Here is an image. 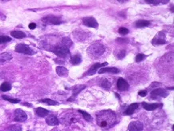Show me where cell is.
I'll use <instances>...</instances> for the list:
<instances>
[{"mask_svg": "<svg viewBox=\"0 0 174 131\" xmlns=\"http://www.w3.org/2000/svg\"><path fill=\"white\" fill-rule=\"evenodd\" d=\"M40 101L43 102V103H46L47 105H49V106H56V105L59 104L57 101L51 100V99H43Z\"/></svg>", "mask_w": 174, "mask_h": 131, "instance_id": "484cf974", "label": "cell"}, {"mask_svg": "<svg viewBox=\"0 0 174 131\" xmlns=\"http://www.w3.org/2000/svg\"><path fill=\"white\" fill-rule=\"evenodd\" d=\"M46 123H47L48 126H58L59 120L57 119V117H55V116H54V115H49V116L46 118Z\"/></svg>", "mask_w": 174, "mask_h": 131, "instance_id": "7c38bea8", "label": "cell"}, {"mask_svg": "<svg viewBox=\"0 0 174 131\" xmlns=\"http://www.w3.org/2000/svg\"><path fill=\"white\" fill-rule=\"evenodd\" d=\"M3 98L4 99V100H7V101H10V102H11V103L15 104V103H19V102H20V99H14V98H9V97H7V96H5V95H3Z\"/></svg>", "mask_w": 174, "mask_h": 131, "instance_id": "83f0119b", "label": "cell"}, {"mask_svg": "<svg viewBox=\"0 0 174 131\" xmlns=\"http://www.w3.org/2000/svg\"><path fill=\"white\" fill-rule=\"evenodd\" d=\"M11 35L16 39H22L26 37V34L21 31H13L11 32Z\"/></svg>", "mask_w": 174, "mask_h": 131, "instance_id": "ffe728a7", "label": "cell"}, {"mask_svg": "<svg viewBox=\"0 0 174 131\" xmlns=\"http://www.w3.org/2000/svg\"><path fill=\"white\" fill-rule=\"evenodd\" d=\"M81 60H82V57H81V56H80V54L75 55V56H72V59H71V62H72V64H74V65H77V64H80V63H81Z\"/></svg>", "mask_w": 174, "mask_h": 131, "instance_id": "44dd1931", "label": "cell"}, {"mask_svg": "<svg viewBox=\"0 0 174 131\" xmlns=\"http://www.w3.org/2000/svg\"><path fill=\"white\" fill-rule=\"evenodd\" d=\"M36 28V24L35 23H30V24H29V28H30V29H32V30H33V29H35Z\"/></svg>", "mask_w": 174, "mask_h": 131, "instance_id": "8d00e7d4", "label": "cell"}, {"mask_svg": "<svg viewBox=\"0 0 174 131\" xmlns=\"http://www.w3.org/2000/svg\"><path fill=\"white\" fill-rule=\"evenodd\" d=\"M149 21L144 20H138L137 22L136 23V27L137 28H144V27H148L149 25Z\"/></svg>", "mask_w": 174, "mask_h": 131, "instance_id": "7402d4cb", "label": "cell"}, {"mask_svg": "<svg viewBox=\"0 0 174 131\" xmlns=\"http://www.w3.org/2000/svg\"><path fill=\"white\" fill-rule=\"evenodd\" d=\"M23 105H25V106H28V107H31V105L30 104H28V103H24Z\"/></svg>", "mask_w": 174, "mask_h": 131, "instance_id": "74e56055", "label": "cell"}, {"mask_svg": "<svg viewBox=\"0 0 174 131\" xmlns=\"http://www.w3.org/2000/svg\"><path fill=\"white\" fill-rule=\"evenodd\" d=\"M64 120L67 121L66 122H65V124H72V123H75L76 122H78V118L75 116L73 114H67L66 115V117H64Z\"/></svg>", "mask_w": 174, "mask_h": 131, "instance_id": "2e32d148", "label": "cell"}, {"mask_svg": "<svg viewBox=\"0 0 174 131\" xmlns=\"http://www.w3.org/2000/svg\"><path fill=\"white\" fill-rule=\"evenodd\" d=\"M125 54H126L125 51H124V50L120 51L119 52H118V54L116 55V56H117V58L123 59L124 57V56H125Z\"/></svg>", "mask_w": 174, "mask_h": 131, "instance_id": "e575fe53", "label": "cell"}, {"mask_svg": "<svg viewBox=\"0 0 174 131\" xmlns=\"http://www.w3.org/2000/svg\"><path fill=\"white\" fill-rule=\"evenodd\" d=\"M15 52L19 53L27 54V55H33L34 53H35V52L28 45H26L24 44H20L16 45Z\"/></svg>", "mask_w": 174, "mask_h": 131, "instance_id": "5b68a950", "label": "cell"}, {"mask_svg": "<svg viewBox=\"0 0 174 131\" xmlns=\"http://www.w3.org/2000/svg\"><path fill=\"white\" fill-rule=\"evenodd\" d=\"M145 58H146V56H144V54H141V53H140V54H137V55H136V58H135V60L136 62H141L143 60H144Z\"/></svg>", "mask_w": 174, "mask_h": 131, "instance_id": "1f68e13d", "label": "cell"}, {"mask_svg": "<svg viewBox=\"0 0 174 131\" xmlns=\"http://www.w3.org/2000/svg\"><path fill=\"white\" fill-rule=\"evenodd\" d=\"M11 85L7 82H4L3 84H1V86H0V90L2 91V92H7L9 90H11Z\"/></svg>", "mask_w": 174, "mask_h": 131, "instance_id": "cb8c5ba5", "label": "cell"}, {"mask_svg": "<svg viewBox=\"0 0 174 131\" xmlns=\"http://www.w3.org/2000/svg\"><path fill=\"white\" fill-rule=\"evenodd\" d=\"M144 129V126L141 122L138 121H135V122H132L130 123L128 131H142Z\"/></svg>", "mask_w": 174, "mask_h": 131, "instance_id": "9c48e42d", "label": "cell"}, {"mask_svg": "<svg viewBox=\"0 0 174 131\" xmlns=\"http://www.w3.org/2000/svg\"><path fill=\"white\" fill-rule=\"evenodd\" d=\"M36 114L38 115L39 117H44L48 115L49 111L47 110V109H44V108H37V109H36Z\"/></svg>", "mask_w": 174, "mask_h": 131, "instance_id": "d6986e66", "label": "cell"}, {"mask_svg": "<svg viewBox=\"0 0 174 131\" xmlns=\"http://www.w3.org/2000/svg\"><path fill=\"white\" fill-rule=\"evenodd\" d=\"M166 41L165 39H163V38H160V37H159L157 36H156L153 39V40H152V44H165Z\"/></svg>", "mask_w": 174, "mask_h": 131, "instance_id": "603a6c76", "label": "cell"}, {"mask_svg": "<svg viewBox=\"0 0 174 131\" xmlns=\"http://www.w3.org/2000/svg\"><path fill=\"white\" fill-rule=\"evenodd\" d=\"M61 44H62L63 45H64V46L67 47V48H69V47L72 46V40H71L69 38L65 37V38H64V39H63V40H62V43H61Z\"/></svg>", "mask_w": 174, "mask_h": 131, "instance_id": "d4e9b609", "label": "cell"}, {"mask_svg": "<svg viewBox=\"0 0 174 131\" xmlns=\"http://www.w3.org/2000/svg\"><path fill=\"white\" fill-rule=\"evenodd\" d=\"M104 52V46L99 42L95 43L93 44H91L87 50V52L88 54V56L91 59H98L99 56H102Z\"/></svg>", "mask_w": 174, "mask_h": 131, "instance_id": "7a4b0ae2", "label": "cell"}, {"mask_svg": "<svg viewBox=\"0 0 174 131\" xmlns=\"http://www.w3.org/2000/svg\"><path fill=\"white\" fill-rule=\"evenodd\" d=\"M12 59L11 54L8 52H3L0 54V64H5L7 62H8Z\"/></svg>", "mask_w": 174, "mask_h": 131, "instance_id": "5bb4252c", "label": "cell"}, {"mask_svg": "<svg viewBox=\"0 0 174 131\" xmlns=\"http://www.w3.org/2000/svg\"><path fill=\"white\" fill-rule=\"evenodd\" d=\"M11 39L9 36H0V44H5V43L10 42Z\"/></svg>", "mask_w": 174, "mask_h": 131, "instance_id": "f546056e", "label": "cell"}, {"mask_svg": "<svg viewBox=\"0 0 174 131\" xmlns=\"http://www.w3.org/2000/svg\"><path fill=\"white\" fill-rule=\"evenodd\" d=\"M100 85L103 87V88H104V89H109L111 88V85H112V84H111V82L109 81H108V80H106V79H104V81H101V83H100Z\"/></svg>", "mask_w": 174, "mask_h": 131, "instance_id": "4316f807", "label": "cell"}, {"mask_svg": "<svg viewBox=\"0 0 174 131\" xmlns=\"http://www.w3.org/2000/svg\"><path fill=\"white\" fill-rule=\"evenodd\" d=\"M147 90H141V91H140L139 92V96H141V97H142V98H144V97H146L147 96Z\"/></svg>", "mask_w": 174, "mask_h": 131, "instance_id": "d590c367", "label": "cell"}, {"mask_svg": "<svg viewBox=\"0 0 174 131\" xmlns=\"http://www.w3.org/2000/svg\"><path fill=\"white\" fill-rule=\"evenodd\" d=\"M53 52L55 53V55H57L59 57H62V58H66L67 56H70V52L69 48H67V47H65L64 45H63L62 44H58L57 46H55L53 49Z\"/></svg>", "mask_w": 174, "mask_h": 131, "instance_id": "3957f363", "label": "cell"}, {"mask_svg": "<svg viewBox=\"0 0 174 131\" xmlns=\"http://www.w3.org/2000/svg\"><path fill=\"white\" fill-rule=\"evenodd\" d=\"M117 88L120 91H127L129 89V84L123 78H119L117 81Z\"/></svg>", "mask_w": 174, "mask_h": 131, "instance_id": "8fae6325", "label": "cell"}, {"mask_svg": "<svg viewBox=\"0 0 174 131\" xmlns=\"http://www.w3.org/2000/svg\"><path fill=\"white\" fill-rule=\"evenodd\" d=\"M97 125L103 129H109L116 124V116L115 112L110 109L102 110L96 114Z\"/></svg>", "mask_w": 174, "mask_h": 131, "instance_id": "6da1fadb", "label": "cell"}, {"mask_svg": "<svg viewBox=\"0 0 174 131\" xmlns=\"http://www.w3.org/2000/svg\"><path fill=\"white\" fill-rule=\"evenodd\" d=\"M142 106L144 107V109H146L148 111H152V110H155V109H157L159 107V106H161L162 105L161 104H148L146 102H143L142 103Z\"/></svg>", "mask_w": 174, "mask_h": 131, "instance_id": "4fadbf2b", "label": "cell"}, {"mask_svg": "<svg viewBox=\"0 0 174 131\" xmlns=\"http://www.w3.org/2000/svg\"><path fill=\"white\" fill-rule=\"evenodd\" d=\"M106 65H108V63H107V62L103 63V64L96 63V64H93V65H92V66L91 67V68L88 70V72L86 73V75H88V76L93 75V74H95V73H96V72L97 70L99 69V68H101L104 67V66H106Z\"/></svg>", "mask_w": 174, "mask_h": 131, "instance_id": "30bf717a", "label": "cell"}, {"mask_svg": "<svg viewBox=\"0 0 174 131\" xmlns=\"http://www.w3.org/2000/svg\"><path fill=\"white\" fill-rule=\"evenodd\" d=\"M9 131H21L22 127L19 125H12L8 128Z\"/></svg>", "mask_w": 174, "mask_h": 131, "instance_id": "4dcf8cb0", "label": "cell"}, {"mask_svg": "<svg viewBox=\"0 0 174 131\" xmlns=\"http://www.w3.org/2000/svg\"><path fill=\"white\" fill-rule=\"evenodd\" d=\"M139 107V104L137 103H133L131 104L128 107V109L124 111V115H131L133 114V113L136 110V109H138Z\"/></svg>", "mask_w": 174, "mask_h": 131, "instance_id": "9a60e30c", "label": "cell"}, {"mask_svg": "<svg viewBox=\"0 0 174 131\" xmlns=\"http://www.w3.org/2000/svg\"><path fill=\"white\" fill-rule=\"evenodd\" d=\"M78 111L80 112V114L83 115V118H84L86 121H88V122H90V121L91 120V116L89 114H88V113H86V112L83 111V110H78Z\"/></svg>", "mask_w": 174, "mask_h": 131, "instance_id": "f1b7e54d", "label": "cell"}, {"mask_svg": "<svg viewBox=\"0 0 174 131\" xmlns=\"http://www.w3.org/2000/svg\"><path fill=\"white\" fill-rule=\"evenodd\" d=\"M145 2L149 3H152V4H154V5H157L160 3H162L164 4L169 3V1H154V0H146Z\"/></svg>", "mask_w": 174, "mask_h": 131, "instance_id": "d6a6232c", "label": "cell"}, {"mask_svg": "<svg viewBox=\"0 0 174 131\" xmlns=\"http://www.w3.org/2000/svg\"><path fill=\"white\" fill-rule=\"evenodd\" d=\"M168 95H169V92L166 89L158 88V89H154L151 92V98L156 100V99H158L159 98H166Z\"/></svg>", "mask_w": 174, "mask_h": 131, "instance_id": "277c9868", "label": "cell"}, {"mask_svg": "<svg viewBox=\"0 0 174 131\" xmlns=\"http://www.w3.org/2000/svg\"><path fill=\"white\" fill-rule=\"evenodd\" d=\"M56 73L61 77H64L68 75V70L63 66H58L56 68Z\"/></svg>", "mask_w": 174, "mask_h": 131, "instance_id": "ac0fdd59", "label": "cell"}, {"mask_svg": "<svg viewBox=\"0 0 174 131\" xmlns=\"http://www.w3.org/2000/svg\"><path fill=\"white\" fill-rule=\"evenodd\" d=\"M27 119H28V116L23 110L20 109L15 110V112H14V121L22 122H25Z\"/></svg>", "mask_w": 174, "mask_h": 131, "instance_id": "8992f818", "label": "cell"}, {"mask_svg": "<svg viewBox=\"0 0 174 131\" xmlns=\"http://www.w3.org/2000/svg\"><path fill=\"white\" fill-rule=\"evenodd\" d=\"M119 33L120 35H127L128 33V30L126 28H120L119 29Z\"/></svg>", "mask_w": 174, "mask_h": 131, "instance_id": "836d02e7", "label": "cell"}, {"mask_svg": "<svg viewBox=\"0 0 174 131\" xmlns=\"http://www.w3.org/2000/svg\"><path fill=\"white\" fill-rule=\"evenodd\" d=\"M120 71L118 68L114 67L111 68H101L99 70V74H102V73H118Z\"/></svg>", "mask_w": 174, "mask_h": 131, "instance_id": "e0dca14e", "label": "cell"}, {"mask_svg": "<svg viewBox=\"0 0 174 131\" xmlns=\"http://www.w3.org/2000/svg\"><path fill=\"white\" fill-rule=\"evenodd\" d=\"M83 24L87 27L92 28H98V23L93 17H85L83 19Z\"/></svg>", "mask_w": 174, "mask_h": 131, "instance_id": "52a82bcc", "label": "cell"}, {"mask_svg": "<svg viewBox=\"0 0 174 131\" xmlns=\"http://www.w3.org/2000/svg\"><path fill=\"white\" fill-rule=\"evenodd\" d=\"M42 20H43V22H44L47 24H55V25H57V24H60L62 23V21L59 17L53 16V15L46 16Z\"/></svg>", "mask_w": 174, "mask_h": 131, "instance_id": "ba28073f", "label": "cell"}]
</instances>
